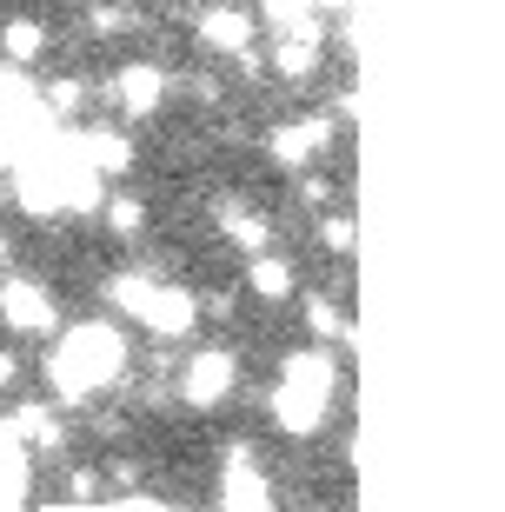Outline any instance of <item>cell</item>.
Here are the masks:
<instances>
[{
  "mask_svg": "<svg viewBox=\"0 0 505 512\" xmlns=\"http://www.w3.org/2000/svg\"><path fill=\"white\" fill-rule=\"evenodd\" d=\"M14 193L27 213H87L100 207V173L80 147V133H54L40 140L27 160L14 167Z\"/></svg>",
  "mask_w": 505,
  "mask_h": 512,
  "instance_id": "obj_1",
  "label": "cell"
},
{
  "mask_svg": "<svg viewBox=\"0 0 505 512\" xmlns=\"http://www.w3.org/2000/svg\"><path fill=\"white\" fill-rule=\"evenodd\" d=\"M54 512H94V506H54Z\"/></svg>",
  "mask_w": 505,
  "mask_h": 512,
  "instance_id": "obj_26",
  "label": "cell"
},
{
  "mask_svg": "<svg viewBox=\"0 0 505 512\" xmlns=\"http://www.w3.org/2000/svg\"><path fill=\"white\" fill-rule=\"evenodd\" d=\"M100 512H180V506H167V499H120V506H100Z\"/></svg>",
  "mask_w": 505,
  "mask_h": 512,
  "instance_id": "obj_24",
  "label": "cell"
},
{
  "mask_svg": "<svg viewBox=\"0 0 505 512\" xmlns=\"http://www.w3.org/2000/svg\"><path fill=\"white\" fill-rule=\"evenodd\" d=\"M200 40L220 47V54H253V20H246L240 7H213V14L200 20Z\"/></svg>",
  "mask_w": 505,
  "mask_h": 512,
  "instance_id": "obj_11",
  "label": "cell"
},
{
  "mask_svg": "<svg viewBox=\"0 0 505 512\" xmlns=\"http://www.w3.org/2000/svg\"><path fill=\"white\" fill-rule=\"evenodd\" d=\"M266 20H280V34L293 40H319V20H313V0H260Z\"/></svg>",
  "mask_w": 505,
  "mask_h": 512,
  "instance_id": "obj_15",
  "label": "cell"
},
{
  "mask_svg": "<svg viewBox=\"0 0 505 512\" xmlns=\"http://www.w3.org/2000/svg\"><path fill=\"white\" fill-rule=\"evenodd\" d=\"M120 373H127V340H120V326H107V320L74 326V333L47 353V380H54V393L67 399V406H87V399L107 393Z\"/></svg>",
  "mask_w": 505,
  "mask_h": 512,
  "instance_id": "obj_2",
  "label": "cell"
},
{
  "mask_svg": "<svg viewBox=\"0 0 505 512\" xmlns=\"http://www.w3.org/2000/svg\"><path fill=\"white\" fill-rule=\"evenodd\" d=\"M193 320H200V300H193L187 286H160V293H153V306H147V326H153V333H167V340H187Z\"/></svg>",
  "mask_w": 505,
  "mask_h": 512,
  "instance_id": "obj_10",
  "label": "cell"
},
{
  "mask_svg": "<svg viewBox=\"0 0 505 512\" xmlns=\"http://www.w3.org/2000/svg\"><path fill=\"white\" fill-rule=\"evenodd\" d=\"M220 512H273V486H266V473L253 466L246 446H233L220 466Z\"/></svg>",
  "mask_w": 505,
  "mask_h": 512,
  "instance_id": "obj_6",
  "label": "cell"
},
{
  "mask_svg": "<svg viewBox=\"0 0 505 512\" xmlns=\"http://www.w3.org/2000/svg\"><path fill=\"white\" fill-rule=\"evenodd\" d=\"M140 220H147V213H140V200H127V193H120V200H107V227L113 233H140Z\"/></svg>",
  "mask_w": 505,
  "mask_h": 512,
  "instance_id": "obj_21",
  "label": "cell"
},
{
  "mask_svg": "<svg viewBox=\"0 0 505 512\" xmlns=\"http://www.w3.org/2000/svg\"><path fill=\"white\" fill-rule=\"evenodd\" d=\"M313 54H319V40H293V34H286L273 60H280V74H293V80H300V74H313Z\"/></svg>",
  "mask_w": 505,
  "mask_h": 512,
  "instance_id": "obj_19",
  "label": "cell"
},
{
  "mask_svg": "<svg viewBox=\"0 0 505 512\" xmlns=\"http://www.w3.org/2000/svg\"><path fill=\"white\" fill-rule=\"evenodd\" d=\"M326 140H333V127L313 114V120H286V127H273L266 133V153L286 160V167H306L313 153H326Z\"/></svg>",
  "mask_w": 505,
  "mask_h": 512,
  "instance_id": "obj_8",
  "label": "cell"
},
{
  "mask_svg": "<svg viewBox=\"0 0 505 512\" xmlns=\"http://www.w3.org/2000/svg\"><path fill=\"white\" fill-rule=\"evenodd\" d=\"M27 506V446L0 439V512H20Z\"/></svg>",
  "mask_w": 505,
  "mask_h": 512,
  "instance_id": "obj_12",
  "label": "cell"
},
{
  "mask_svg": "<svg viewBox=\"0 0 505 512\" xmlns=\"http://www.w3.org/2000/svg\"><path fill=\"white\" fill-rule=\"evenodd\" d=\"M226 233H233L246 253H266V220H253V213H226Z\"/></svg>",
  "mask_w": 505,
  "mask_h": 512,
  "instance_id": "obj_20",
  "label": "cell"
},
{
  "mask_svg": "<svg viewBox=\"0 0 505 512\" xmlns=\"http://www.w3.org/2000/svg\"><path fill=\"white\" fill-rule=\"evenodd\" d=\"M326 406H333V360L326 353H286L280 386H273V426L306 439L326 426Z\"/></svg>",
  "mask_w": 505,
  "mask_h": 512,
  "instance_id": "obj_3",
  "label": "cell"
},
{
  "mask_svg": "<svg viewBox=\"0 0 505 512\" xmlns=\"http://www.w3.org/2000/svg\"><path fill=\"white\" fill-rule=\"evenodd\" d=\"M0 47H7V67H27V60L40 54V27L34 20H7V27H0Z\"/></svg>",
  "mask_w": 505,
  "mask_h": 512,
  "instance_id": "obj_16",
  "label": "cell"
},
{
  "mask_svg": "<svg viewBox=\"0 0 505 512\" xmlns=\"http://www.w3.org/2000/svg\"><path fill=\"white\" fill-rule=\"evenodd\" d=\"M153 293H160V280H153V273H113V280H107V300L120 306V313H140V320H147Z\"/></svg>",
  "mask_w": 505,
  "mask_h": 512,
  "instance_id": "obj_13",
  "label": "cell"
},
{
  "mask_svg": "<svg viewBox=\"0 0 505 512\" xmlns=\"http://www.w3.org/2000/svg\"><path fill=\"white\" fill-rule=\"evenodd\" d=\"M40 140H54V114H47V100L27 87L20 67H0V167L14 173Z\"/></svg>",
  "mask_w": 505,
  "mask_h": 512,
  "instance_id": "obj_4",
  "label": "cell"
},
{
  "mask_svg": "<svg viewBox=\"0 0 505 512\" xmlns=\"http://www.w3.org/2000/svg\"><path fill=\"white\" fill-rule=\"evenodd\" d=\"M306 320H313V333H319V340L353 346V326H346V313H339L333 300H313V306H306Z\"/></svg>",
  "mask_w": 505,
  "mask_h": 512,
  "instance_id": "obj_18",
  "label": "cell"
},
{
  "mask_svg": "<svg viewBox=\"0 0 505 512\" xmlns=\"http://www.w3.org/2000/svg\"><path fill=\"white\" fill-rule=\"evenodd\" d=\"M0 320L14 333H47L54 326V300L40 280H0Z\"/></svg>",
  "mask_w": 505,
  "mask_h": 512,
  "instance_id": "obj_7",
  "label": "cell"
},
{
  "mask_svg": "<svg viewBox=\"0 0 505 512\" xmlns=\"http://www.w3.org/2000/svg\"><path fill=\"white\" fill-rule=\"evenodd\" d=\"M253 293H260V300H286V293H293V266L286 260H253Z\"/></svg>",
  "mask_w": 505,
  "mask_h": 512,
  "instance_id": "obj_17",
  "label": "cell"
},
{
  "mask_svg": "<svg viewBox=\"0 0 505 512\" xmlns=\"http://www.w3.org/2000/svg\"><path fill=\"white\" fill-rule=\"evenodd\" d=\"M233 380H240V360H233L226 346H206V353H193V360H187L180 399H187V406H226Z\"/></svg>",
  "mask_w": 505,
  "mask_h": 512,
  "instance_id": "obj_5",
  "label": "cell"
},
{
  "mask_svg": "<svg viewBox=\"0 0 505 512\" xmlns=\"http://www.w3.org/2000/svg\"><path fill=\"white\" fill-rule=\"evenodd\" d=\"M107 94L120 100L127 114H153V107L167 100V74H160L153 60H133V67H120V74H113V87H107Z\"/></svg>",
  "mask_w": 505,
  "mask_h": 512,
  "instance_id": "obj_9",
  "label": "cell"
},
{
  "mask_svg": "<svg viewBox=\"0 0 505 512\" xmlns=\"http://www.w3.org/2000/svg\"><path fill=\"white\" fill-rule=\"evenodd\" d=\"M40 100H47V114H74V107H80V80H54Z\"/></svg>",
  "mask_w": 505,
  "mask_h": 512,
  "instance_id": "obj_22",
  "label": "cell"
},
{
  "mask_svg": "<svg viewBox=\"0 0 505 512\" xmlns=\"http://www.w3.org/2000/svg\"><path fill=\"white\" fill-rule=\"evenodd\" d=\"M313 7H319V0H313ZM326 7H346V0H326Z\"/></svg>",
  "mask_w": 505,
  "mask_h": 512,
  "instance_id": "obj_27",
  "label": "cell"
},
{
  "mask_svg": "<svg viewBox=\"0 0 505 512\" xmlns=\"http://www.w3.org/2000/svg\"><path fill=\"white\" fill-rule=\"evenodd\" d=\"M326 247H333V253H353V220H326Z\"/></svg>",
  "mask_w": 505,
  "mask_h": 512,
  "instance_id": "obj_23",
  "label": "cell"
},
{
  "mask_svg": "<svg viewBox=\"0 0 505 512\" xmlns=\"http://www.w3.org/2000/svg\"><path fill=\"white\" fill-rule=\"evenodd\" d=\"M7 253H14V247H7V233H0V266H7Z\"/></svg>",
  "mask_w": 505,
  "mask_h": 512,
  "instance_id": "obj_25",
  "label": "cell"
},
{
  "mask_svg": "<svg viewBox=\"0 0 505 512\" xmlns=\"http://www.w3.org/2000/svg\"><path fill=\"white\" fill-rule=\"evenodd\" d=\"M80 147H87V160H94V173H127V167H133V147H127V133H80Z\"/></svg>",
  "mask_w": 505,
  "mask_h": 512,
  "instance_id": "obj_14",
  "label": "cell"
}]
</instances>
